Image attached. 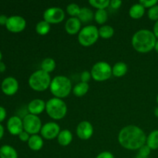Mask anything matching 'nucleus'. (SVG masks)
<instances>
[{
	"mask_svg": "<svg viewBox=\"0 0 158 158\" xmlns=\"http://www.w3.org/2000/svg\"><path fill=\"white\" fill-rule=\"evenodd\" d=\"M91 78H92L91 73L89 72V71L85 70L81 73V75H80V80H81V82L88 83V82L90 80Z\"/></svg>",
	"mask_w": 158,
	"mask_h": 158,
	"instance_id": "34",
	"label": "nucleus"
},
{
	"mask_svg": "<svg viewBox=\"0 0 158 158\" xmlns=\"http://www.w3.org/2000/svg\"><path fill=\"white\" fill-rule=\"evenodd\" d=\"M153 32H154L156 38H158V20L157 21H156L155 24H154V29H153Z\"/></svg>",
	"mask_w": 158,
	"mask_h": 158,
	"instance_id": "40",
	"label": "nucleus"
},
{
	"mask_svg": "<svg viewBox=\"0 0 158 158\" xmlns=\"http://www.w3.org/2000/svg\"><path fill=\"white\" fill-rule=\"evenodd\" d=\"M0 158H18V153L13 147L3 145L0 148Z\"/></svg>",
	"mask_w": 158,
	"mask_h": 158,
	"instance_id": "21",
	"label": "nucleus"
},
{
	"mask_svg": "<svg viewBox=\"0 0 158 158\" xmlns=\"http://www.w3.org/2000/svg\"><path fill=\"white\" fill-rule=\"evenodd\" d=\"M81 22L78 17H70L65 23V30L69 35H75L81 30Z\"/></svg>",
	"mask_w": 158,
	"mask_h": 158,
	"instance_id": "16",
	"label": "nucleus"
},
{
	"mask_svg": "<svg viewBox=\"0 0 158 158\" xmlns=\"http://www.w3.org/2000/svg\"><path fill=\"white\" fill-rule=\"evenodd\" d=\"M89 3L93 7L97 9H106L110 6V0H89Z\"/></svg>",
	"mask_w": 158,
	"mask_h": 158,
	"instance_id": "29",
	"label": "nucleus"
},
{
	"mask_svg": "<svg viewBox=\"0 0 158 158\" xmlns=\"http://www.w3.org/2000/svg\"><path fill=\"white\" fill-rule=\"evenodd\" d=\"M26 21L21 15H12L8 19L6 27L9 32L18 33L26 29Z\"/></svg>",
	"mask_w": 158,
	"mask_h": 158,
	"instance_id": "10",
	"label": "nucleus"
},
{
	"mask_svg": "<svg viewBox=\"0 0 158 158\" xmlns=\"http://www.w3.org/2000/svg\"><path fill=\"white\" fill-rule=\"evenodd\" d=\"M154 49L156 50V52L158 53V41L156 42V44H155V46H154Z\"/></svg>",
	"mask_w": 158,
	"mask_h": 158,
	"instance_id": "45",
	"label": "nucleus"
},
{
	"mask_svg": "<svg viewBox=\"0 0 158 158\" xmlns=\"http://www.w3.org/2000/svg\"><path fill=\"white\" fill-rule=\"evenodd\" d=\"M18 136H19V140H21V141L28 142V140H29V138H30L31 135L29 134V133L26 132V131H22Z\"/></svg>",
	"mask_w": 158,
	"mask_h": 158,
	"instance_id": "35",
	"label": "nucleus"
},
{
	"mask_svg": "<svg viewBox=\"0 0 158 158\" xmlns=\"http://www.w3.org/2000/svg\"><path fill=\"white\" fill-rule=\"evenodd\" d=\"M158 1L157 0H140L139 3L141 4L143 7L146 8H151L153 6H156L157 4Z\"/></svg>",
	"mask_w": 158,
	"mask_h": 158,
	"instance_id": "32",
	"label": "nucleus"
},
{
	"mask_svg": "<svg viewBox=\"0 0 158 158\" xmlns=\"http://www.w3.org/2000/svg\"><path fill=\"white\" fill-rule=\"evenodd\" d=\"M151 148L147 144H144L138 150V154L142 156H144V157H149L150 154H151Z\"/></svg>",
	"mask_w": 158,
	"mask_h": 158,
	"instance_id": "33",
	"label": "nucleus"
},
{
	"mask_svg": "<svg viewBox=\"0 0 158 158\" xmlns=\"http://www.w3.org/2000/svg\"><path fill=\"white\" fill-rule=\"evenodd\" d=\"M46 114L55 120H61L67 114V105L63 99L52 97L46 103Z\"/></svg>",
	"mask_w": 158,
	"mask_h": 158,
	"instance_id": "4",
	"label": "nucleus"
},
{
	"mask_svg": "<svg viewBox=\"0 0 158 158\" xmlns=\"http://www.w3.org/2000/svg\"><path fill=\"white\" fill-rule=\"evenodd\" d=\"M156 39L157 38L152 31L143 29L137 31L134 34L131 43L136 51L141 53H146L154 49L157 42Z\"/></svg>",
	"mask_w": 158,
	"mask_h": 158,
	"instance_id": "2",
	"label": "nucleus"
},
{
	"mask_svg": "<svg viewBox=\"0 0 158 158\" xmlns=\"http://www.w3.org/2000/svg\"><path fill=\"white\" fill-rule=\"evenodd\" d=\"M6 110L3 106H0V123L2 122L6 117Z\"/></svg>",
	"mask_w": 158,
	"mask_h": 158,
	"instance_id": "38",
	"label": "nucleus"
},
{
	"mask_svg": "<svg viewBox=\"0 0 158 158\" xmlns=\"http://www.w3.org/2000/svg\"><path fill=\"white\" fill-rule=\"evenodd\" d=\"M146 144L151 150L158 149V130L153 131L147 137Z\"/></svg>",
	"mask_w": 158,
	"mask_h": 158,
	"instance_id": "24",
	"label": "nucleus"
},
{
	"mask_svg": "<svg viewBox=\"0 0 158 158\" xmlns=\"http://www.w3.org/2000/svg\"><path fill=\"white\" fill-rule=\"evenodd\" d=\"M60 127L56 122H47L43 125L40 134L43 138L46 140H53L57 138L60 133Z\"/></svg>",
	"mask_w": 158,
	"mask_h": 158,
	"instance_id": "11",
	"label": "nucleus"
},
{
	"mask_svg": "<svg viewBox=\"0 0 158 158\" xmlns=\"http://www.w3.org/2000/svg\"><path fill=\"white\" fill-rule=\"evenodd\" d=\"M78 19L81 23H89V22L92 21L93 19H94V13L89 8H81L80 14L78 15Z\"/></svg>",
	"mask_w": 158,
	"mask_h": 158,
	"instance_id": "22",
	"label": "nucleus"
},
{
	"mask_svg": "<svg viewBox=\"0 0 158 158\" xmlns=\"http://www.w3.org/2000/svg\"><path fill=\"white\" fill-rule=\"evenodd\" d=\"M91 76L97 82H103L109 80L112 74V66L105 61L96 63L91 69Z\"/></svg>",
	"mask_w": 158,
	"mask_h": 158,
	"instance_id": "7",
	"label": "nucleus"
},
{
	"mask_svg": "<svg viewBox=\"0 0 158 158\" xmlns=\"http://www.w3.org/2000/svg\"><path fill=\"white\" fill-rule=\"evenodd\" d=\"M7 129L12 135H19L24 131L23 120L18 116H12L7 121Z\"/></svg>",
	"mask_w": 158,
	"mask_h": 158,
	"instance_id": "14",
	"label": "nucleus"
},
{
	"mask_svg": "<svg viewBox=\"0 0 158 158\" xmlns=\"http://www.w3.org/2000/svg\"><path fill=\"white\" fill-rule=\"evenodd\" d=\"M2 52L0 51V62L2 61Z\"/></svg>",
	"mask_w": 158,
	"mask_h": 158,
	"instance_id": "46",
	"label": "nucleus"
},
{
	"mask_svg": "<svg viewBox=\"0 0 158 158\" xmlns=\"http://www.w3.org/2000/svg\"><path fill=\"white\" fill-rule=\"evenodd\" d=\"M114 34V29L109 25H103L99 28V35L101 38L107 40L110 39Z\"/></svg>",
	"mask_w": 158,
	"mask_h": 158,
	"instance_id": "26",
	"label": "nucleus"
},
{
	"mask_svg": "<svg viewBox=\"0 0 158 158\" xmlns=\"http://www.w3.org/2000/svg\"><path fill=\"white\" fill-rule=\"evenodd\" d=\"M96 158H115L114 154L110 151H103V152L100 153L96 157Z\"/></svg>",
	"mask_w": 158,
	"mask_h": 158,
	"instance_id": "36",
	"label": "nucleus"
},
{
	"mask_svg": "<svg viewBox=\"0 0 158 158\" xmlns=\"http://www.w3.org/2000/svg\"><path fill=\"white\" fill-rule=\"evenodd\" d=\"M148 18L151 20L157 21L158 20V5L150 8L148 12Z\"/></svg>",
	"mask_w": 158,
	"mask_h": 158,
	"instance_id": "31",
	"label": "nucleus"
},
{
	"mask_svg": "<svg viewBox=\"0 0 158 158\" xmlns=\"http://www.w3.org/2000/svg\"><path fill=\"white\" fill-rule=\"evenodd\" d=\"M89 86L87 83H83V82H80L73 88V93L76 97H83L87 94L89 91Z\"/></svg>",
	"mask_w": 158,
	"mask_h": 158,
	"instance_id": "23",
	"label": "nucleus"
},
{
	"mask_svg": "<svg viewBox=\"0 0 158 158\" xmlns=\"http://www.w3.org/2000/svg\"><path fill=\"white\" fill-rule=\"evenodd\" d=\"M94 19L98 24H104L108 19V13L106 9H97L94 13Z\"/></svg>",
	"mask_w": 158,
	"mask_h": 158,
	"instance_id": "28",
	"label": "nucleus"
},
{
	"mask_svg": "<svg viewBox=\"0 0 158 158\" xmlns=\"http://www.w3.org/2000/svg\"><path fill=\"white\" fill-rule=\"evenodd\" d=\"M73 134L71 133V131L67 129H65L60 131L57 137V141H58L59 144H60L61 146L66 147L70 144L71 142L73 141Z\"/></svg>",
	"mask_w": 158,
	"mask_h": 158,
	"instance_id": "18",
	"label": "nucleus"
},
{
	"mask_svg": "<svg viewBox=\"0 0 158 158\" xmlns=\"http://www.w3.org/2000/svg\"><path fill=\"white\" fill-rule=\"evenodd\" d=\"M23 129L25 131L29 133L30 135L37 134L40 132L42 129V121L40 117L36 115L28 114L23 117Z\"/></svg>",
	"mask_w": 158,
	"mask_h": 158,
	"instance_id": "8",
	"label": "nucleus"
},
{
	"mask_svg": "<svg viewBox=\"0 0 158 158\" xmlns=\"http://www.w3.org/2000/svg\"><path fill=\"white\" fill-rule=\"evenodd\" d=\"M128 71V66L124 62H117L112 67V74L116 77H121L126 75Z\"/></svg>",
	"mask_w": 158,
	"mask_h": 158,
	"instance_id": "20",
	"label": "nucleus"
},
{
	"mask_svg": "<svg viewBox=\"0 0 158 158\" xmlns=\"http://www.w3.org/2000/svg\"><path fill=\"white\" fill-rule=\"evenodd\" d=\"M157 103H158V95H157Z\"/></svg>",
	"mask_w": 158,
	"mask_h": 158,
	"instance_id": "47",
	"label": "nucleus"
},
{
	"mask_svg": "<svg viewBox=\"0 0 158 158\" xmlns=\"http://www.w3.org/2000/svg\"><path fill=\"white\" fill-rule=\"evenodd\" d=\"M100 35L99 29L94 25H88L82 28L78 33V41L83 46H90L97 43Z\"/></svg>",
	"mask_w": 158,
	"mask_h": 158,
	"instance_id": "6",
	"label": "nucleus"
},
{
	"mask_svg": "<svg viewBox=\"0 0 158 158\" xmlns=\"http://www.w3.org/2000/svg\"><path fill=\"white\" fill-rule=\"evenodd\" d=\"M46 102L42 99H33L29 103L27 106L29 114L38 116L46 110Z\"/></svg>",
	"mask_w": 158,
	"mask_h": 158,
	"instance_id": "15",
	"label": "nucleus"
},
{
	"mask_svg": "<svg viewBox=\"0 0 158 158\" xmlns=\"http://www.w3.org/2000/svg\"><path fill=\"white\" fill-rule=\"evenodd\" d=\"M135 158H148V157H144V156H142V155H140V154H137V155H136Z\"/></svg>",
	"mask_w": 158,
	"mask_h": 158,
	"instance_id": "43",
	"label": "nucleus"
},
{
	"mask_svg": "<svg viewBox=\"0 0 158 158\" xmlns=\"http://www.w3.org/2000/svg\"><path fill=\"white\" fill-rule=\"evenodd\" d=\"M49 89L54 97L60 99L65 98L68 97L73 90L72 83L67 77L56 76L52 79Z\"/></svg>",
	"mask_w": 158,
	"mask_h": 158,
	"instance_id": "3",
	"label": "nucleus"
},
{
	"mask_svg": "<svg viewBox=\"0 0 158 158\" xmlns=\"http://www.w3.org/2000/svg\"><path fill=\"white\" fill-rule=\"evenodd\" d=\"M35 31L39 35H46L50 31V24L45 20H41L37 23L36 26H35Z\"/></svg>",
	"mask_w": 158,
	"mask_h": 158,
	"instance_id": "27",
	"label": "nucleus"
},
{
	"mask_svg": "<svg viewBox=\"0 0 158 158\" xmlns=\"http://www.w3.org/2000/svg\"><path fill=\"white\" fill-rule=\"evenodd\" d=\"M118 141L125 149L135 151L146 144L147 136L144 131L139 127L128 125L120 131Z\"/></svg>",
	"mask_w": 158,
	"mask_h": 158,
	"instance_id": "1",
	"label": "nucleus"
},
{
	"mask_svg": "<svg viewBox=\"0 0 158 158\" xmlns=\"http://www.w3.org/2000/svg\"><path fill=\"white\" fill-rule=\"evenodd\" d=\"M145 12V8L140 3H135L132 5L129 9V15L131 18L139 19L141 18Z\"/></svg>",
	"mask_w": 158,
	"mask_h": 158,
	"instance_id": "19",
	"label": "nucleus"
},
{
	"mask_svg": "<svg viewBox=\"0 0 158 158\" xmlns=\"http://www.w3.org/2000/svg\"><path fill=\"white\" fill-rule=\"evenodd\" d=\"M122 5V1L120 0H111L110 3V6H111V8L114 9H117L121 6Z\"/></svg>",
	"mask_w": 158,
	"mask_h": 158,
	"instance_id": "37",
	"label": "nucleus"
},
{
	"mask_svg": "<svg viewBox=\"0 0 158 158\" xmlns=\"http://www.w3.org/2000/svg\"><path fill=\"white\" fill-rule=\"evenodd\" d=\"M2 92L7 96H12L17 93L19 89V82L12 77H8L2 80L1 84Z\"/></svg>",
	"mask_w": 158,
	"mask_h": 158,
	"instance_id": "13",
	"label": "nucleus"
},
{
	"mask_svg": "<svg viewBox=\"0 0 158 158\" xmlns=\"http://www.w3.org/2000/svg\"><path fill=\"white\" fill-rule=\"evenodd\" d=\"M8 19H9V17L6 16V15H3V14L0 15V25L1 26H6V23H7Z\"/></svg>",
	"mask_w": 158,
	"mask_h": 158,
	"instance_id": "39",
	"label": "nucleus"
},
{
	"mask_svg": "<svg viewBox=\"0 0 158 158\" xmlns=\"http://www.w3.org/2000/svg\"><path fill=\"white\" fill-rule=\"evenodd\" d=\"M65 12L60 7L48 8L43 12V20L49 23V24H57L64 20Z\"/></svg>",
	"mask_w": 158,
	"mask_h": 158,
	"instance_id": "9",
	"label": "nucleus"
},
{
	"mask_svg": "<svg viewBox=\"0 0 158 158\" xmlns=\"http://www.w3.org/2000/svg\"><path fill=\"white\" fill-rule=\"evenodd\" d=\"M6 69V66L3 62H0V73L5 72Z\"/></svg>",
	"mask_w": 158,
	"mask_h": 158,
	"instance_id": "41",
	"label": "nucleus"
},
{
	"mask_svg": "<svg viewBox=\"0 0 158 158\" xmlns=\"http://www.w3.org/2000/svg\"><path fill=\"white\" fill-rule=\"evenodd\" d=\"M81 8L77 3H70L66 6V12L72 17H78Z\"/></svg>",
	"mask_w": 158,
	"mask_h": 158,
	"instance_id": "30",
	"label": "nucleus"
},
{
	"mask_svg": "<svg viewBox=\"0 0 158 158\" xmlns=\"http://www.w3.org/2000/svg\"><path fill=\"white\" fill-rule=\"evenodd\" d=\"M28 146L32 151H39L43 148L44 145V141L42 137V136L38 135V134H34L31 135L30 138L27 142Z\"/></svg>",
	"mask_w": 158,
	"mask_h": 158,
	"instance_id": "17",
	"label": "nucleus"
},
{
	"mask_svg": "<svg viewBox=\"0 0 158 158\" xmlns=\"http://www.w3.org/2000/svg\"><path fill=\"white\" fill-rule=\"evenodd\" d=\"M56 64L55 60H53L52 58L48 57V58L44 59V60L42 61L41 69H43L45 72L49 73L54 71V69H56Z\"/></svg>",
	"mask_w": 158,
	"mask_h": 158,
	"instance_id": "25",
	"label": "nucleus"
},
{
	"mask_svg": "<svg viewBox=\"0 0 158 158\" xmlns=\"http://www.w3.org/2000/svg\"><path fill=\"white\" fill-rule=\"evenodd\" d=\"M94 134V127L87 120L81 121L77 127V135L81 140H86L92 137Z\"/></svg>",
	"mask_w": 158,
	"mask_h": 158,
	"instance_id": "12",
	"label": "nucleus"
},
{
	"mask_svg": "<svg viewBox=\"0 0 158 158\" xmlns=\"http://www.w3.org/2000/svg\"><path fill=\"white\" fill-rule=\"evenodd\" d=\"M4 135V127H3L2 125L0 123V140L2 139V137Z\"/></svg>",
	"mask_w": 158,
	"mask_h": 158,
	"instance_id": "42",
	"label": "nucleus"
},
{
	"mask_svg": "<svg viewBox=\"0 0 158 158\" xmlns=\"http://www.w3.org/2000/svg\"><path fill=\"white\" fill-rule=\"evenodd\" d=\"M154 115L157 117H158V106H157V107L155 108V110H154Z\"/></svg>",
	"mask_w": 158,
	"mask_h": 158,
	"instance_id": "44",
	"label": "nucleus"
},
{
	"mask_svg": "<svg viewBox=\"0 0 158 158\" xmlns=\"http://www.w3.org/2000/svg\"><path fill=\"white\" fill-rule=\"evenodd\" d=\"M51 81L52 79L49 73L40 69L31 74L28 83L31 89L37 92H43L49 88Z\"/></svg>",
	"mask_w": 158,
	"mask_h": 158,
	"instance_id": "5",
	"label": "nucleus"
}]
</instances>
